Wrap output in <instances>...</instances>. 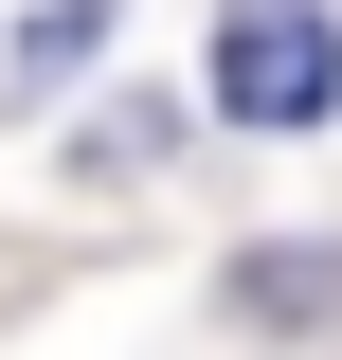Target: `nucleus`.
<instances>
[{"mask_svg":"<svg viewBox=\"0 0 342 360\" xmlns=\"http://www.w3.org/2000/svg\"><path fill=\"white\" fill-rule=\"evenodd\" d=\"M216 108L234 127H324L342 108V18L324 0H216Z\"/></svg>","mask_w":342,"mask_h":360,"instance_id":"nucleus-1","label":"nucleus"}]
</instances>
